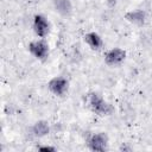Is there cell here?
<instances>
[{
  "label": "cell",
  "instance_id": "1",
  "mask_svg": "<svg viewBox=\"0 0 152 152\" xmlns=\"http://www.w3.org/2000/svg\"><path fill=\"white\" fill-rule=\"evenodd\" d=\"M88 106L93 113L100 116H107L113 114L114 107L107 102L100 94L97 93H91L88 97Z\"/></svg>",
  "mask_w": 152,
  "mask_h": 152
},
{
  "label": "cell",
  "instance_id": "2",
  "mask_svg": "<svg viewBox=\"0 0 152 152\" xmlns=\"http://www.w3.org/2000/svg\"><path fill=\"white\" fill-rule=\"evenodd\" d=\"M28 51L30 53L37 58L38 61H46L50 53V46L48 44L46 40H44V38H39L37 40H32L28 44Z\"/></svg>",
  "mask_w": 152,
  "mask_h": 152
},
{
  "label": "cell",
  "instance_id": "3",
  "mask_svg": "<svg viewBox=\"0 0 152 152\" xmlns=\"http://www.w3.org/2000/svg\"><path fill=\"white\" fill-rule=\"evenodd\" d=\"M87 146L91 151L97 152H104L108 150V137L103 132L100 133H93L89 135L87 140Z\"/></svg>",
  "mask_w": 152,
  "mask_h": 152
},
{
  "label": "cell",
  "instance_id": "4",
  "mask_svg": "<svg viewBox=\"0 0 152 152\" xmlns=\"http://www.w3.org/2000/svg\"><path fill=\"white\" fill-rule=\"evenodd\" d=\"M49 90L56 96H64L69 90V81L63 76H55L48 82Z\"/></svg>",
  "mask_w": 152,
  "mask_h": 152
},
{
  "label": "cell",
  "instance_id": "5",
  "mask_svg": "<svg viewBox=\"0 0 152 152\" xmlns=\"http://www.w3.org/2000/svg\"><path fill=\"white\" fill-rule=\"evenodd\" d=\"M32 28H33V32L36 33L37 37L45 38L50 33L51 25H50V21L46 19L45 15H43V14H36L33 17Z\"/></svg>",
  "mask_w": 152,
  "mask_h": 152
},
{
  "label": "cell",
  "instance_id": "6",
  "mask_svg": "<svg viewBox=\"0 0 152 152\" xmlns=\"http://www.w3.org/2000/svg\"><path fill=\"white\" fill-rule=\"evenodd\" d=\"M126 59V51L121 48H113L104 53V63L109 66H119Z\"/></svg>",
  "mask_w": 152,
  "mask_h": 152
},
{
  "label": "cell",
  "instance_id": "7",
  "mask_svg": "<svg viewBox=\"0 0 152 152\" xmlns=\"http://www.w3.org/2000/svg\"><path fill=\"white\" fill-rule=\"evenodd\" d=\"M125 19L134 25L142 26L146 23L147 15H146L145 11H142V10H133V11H128L125 13Z\"/></svg>",
  "mask_w": 152,
  "mask_h": 152
},
{
  "label": "cell",
  "instance_id": "8",
  "mask_svg": "<svg viewBox=\"0 0 152 152\" xmlns=\"http://www.w3.org/2000/svg\"><path fill=\"white\" fill-rule=\"evenodd\" d=\"M83 39L87 43V45L91 50H94V51H100L103 48V40L100 37V34H97L96 32H88V33H86Z\"/></svg>",
  "mask_w": 152,
  "mask_h": 152
},
{
  "label": "cell",
  "instance_id": "9",
  "mask_svg": "<svg viewBox=\"0 0 152 152\" xmlns=\"http://www.w3.org/2000/svg\"><path fill=\"white\" fill-rule=\"evenodd\" d=\"M31 132L34 137H38V138H42V137H45L49 134L50 132V126L48 124V121L45 120H39V121H36L32 127H31Z\"/></svg>",
  "mask_w": 152,
  "mask_h": 152
},
{
  "label": "cell",
  "instance_id": "10",
  "mask_svg": "<svg viewBox=\"0 0 152 152\" xmlns=\"http://www.w3.org/2000/svg\"><path fill=\"white\" fill-rule=\"evenodd\" d=\"M53 7L57 13L64 17H68L72 13V5L70 0H53Z\"/></svg>",
  "mask_w": 152,
  "mask_h": 152
},
{
  "label": "cell",
  "instance_id": "11",
  "mask_svg": "<svg viewBox=\"0 0 152 152\" xmlns=\"http://www.w3.org/2000/svg\"><path fill=\"white\" fill-rule=\"evenodd\" d=\"M39 151H55L56 148L55 147H51V146H40L38 147Z\"/></svg>",
  "mask_w": 152,
  "mask_h": 152
}]
</instances>
